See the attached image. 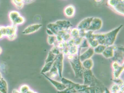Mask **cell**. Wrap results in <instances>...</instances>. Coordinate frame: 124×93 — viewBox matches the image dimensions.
<instances>
[{
    "instance_id": "obj_1",
    "label": "cell",
    "mask_w": 124,
    "mask_h": 93,
    "mask_svg": "<svg viewBox=\"0 0 124 93\" xmlns=\"http://www.w3.org/2000/svg\"><path fill=\"white\" fill-rule=\"evenodd\" d=\"M80 52L74 55L72 59L70 60L72 68L76 78H83L84 68L82 65V62L79 59Z\"/></svg>"
},
{
    "instance_id": "obj_2",
    "label": "cell",
    "mask_w": 124,
    "mask_h": 93,
    "mask_svg": "<svg viewBox=\"0 0 124 93\" xmlns=\"http://www.w3.org/2000/svg\"><path fill=\"white\" fill-rule=\"evenodd\" d=\"M0 30L4 37L10 41H14L18 36V26L11 24L8 26H0Z\"/></svg>"
},
{
    "instance_id": "obj_3",
    "label": "cell",
    "mask_w": 124,
    "mask_h": 93,
    "mask_svg": "<svg viewBox=\"0 0 124 93\" xmlns=\"http://www.w3.org/2000/svg\"><path fill=\"white\" fill-rule=\"evenodd\" d=\"M123 25H120L119 26L111 30L106 33H104L105 42L104 45L106 46H112L115 42L117 37L120 31L122 28Z\"/></svg>"
},
{
    "instance_id": "obj_4",
    "label": "cell",
    "mask_w": 124,
    "mask_h": 93,
    "mask_svg": "<svg viewBox=\"0 0 124 93\" xmlns=\"http://www.w3.org/2000/svg\"><path fill=\"white\" fill-rule=\"evenodd\" d=\"M107 5L115 13L124 16V0H107Z\"/></svg>"
},
{
    "instance_id": "obj_5",
    "label": "cell",
    "mask_w": 124,
    "mask_h": 93,
    "mask_svg": "<svg viewBox=\"0 0 124 93\" xmlns=\"http://www.w3.org/2000/svg\"><path fill=\"white\" fill-rule=\"evenodd\" d=\"M61 81L66 86L67 88L74 89L79 93H85L88 87L89 86L84 84L77 83L63 77L61 78Z\"/></svg>"
},
{
    "instance_id": "obj_6",
    "label": "cell",
    "mask_w": 124,
    "mask_h": 93,
    "mask_svg": "<svg viewBox=\"0 0 124 93\" xmlns=\"http://www.w3.org/2000/svg\"><path fill=\"white\" fill-rule=\"evenodd\" d=\"M8 18L11 24L16 26L23 25L25 21L24 16L21 15L19 11L12 10L8 13Z\"/></svg>"
},
{
    "instance_id": "obj_7",
    "label": "cell",
    "mask_w": 124,
    "mask_h": 93,
    "mask_svg": "<svg viewBox=\"0 0 124 93\" xmlns=\"http://www.w3.org/2000/svg\"><path fill=\"white\" fill-rule=\"evenodd\" d=\"M83 79L85 85L89 86H93L96 84L98 79L94 76L91 70L84 69L83 73Z\"/></svg>"
},
{
    "instance_id": "obj_8",
    "label": "cell",
    "mask_w": 124,
    "mask_h": 93,
    "mask_svg": "<svg viewBox=\"0 0 124 93\" xmlns=\"http://www.w3.org/2000/svg\"><path fill=\"white\" fill-rule=\"evenodd\" d=\"M113 69V76L114 80L119 79L124 70L123 64H120L116 61H114L112 64Z\"/></svg>"
},
{
    "instance_id": "obj_9",
    "label": "cell",
    "mask_w": 124,
    "mask_h": 93,
    "mask_svg": "<svg viewBox=\"0 0 124 93\" xmlns=\"http://www.w3.org/2000/svg\"><path fill=\"white\" fill-rule=\"evenodd\" d=\"M103 21L98 17H93L89 28L87 31L95 32L101 29L103 27Z\"/></svg>"
},
{
    "instance_id": "obj_10",
    "label": "cell",
    "mask_w": 124,
    "mask_h": 93,
    "mask_svg": "<svg viewBox=\"0 0 124 93\" xmlns=\"http://www.w3.org/2000/svg\"><path fill=\"white\" fill-rule=\"evenodd\" d=\"M64 58V54L61 52L59 54L56 55L55 59V62L56 66L58 70L59 76L61 78L62 77L63 68V60Z\"/></svg>"
},
{
    "instance_id": "obj_11",
    "label": "cell",
    "mask_w": 124,
    "mask_h": 93,
    "mask_svg": "<svg viewBox=\"0 0 124 93\" xmlns=\"http://www.w3.org/2000/svg\"><path fill=\"white\" fill-rule=\"evenodd\" d=\"M40 23H34L29 25L24 29L22 34L24 35H29L34 33L40 30L42 27Z\"/></svg>"
},
{
    "instance_id": "obj_12",
    "label": "cell",
    "mask_w": 124,
    "mask_h": 93,
    "mask_svg": "<svg viewBox=\"0 0 124 93\" xmlns=\"http://www.w3.org/2000/svg\"><path fill=\"white\" fill-rule=\"evenodd\" d=\"M93 17H87L83 19L77 26V28L80 31H87L90 25Z\"/></svg>"
},
{
    "instance_id": "obj_13",
    "label": "cell",
    "mask_w": 124,
    "mask_h": 93,
    "mask_svg": "<svg viewBox=\"0 0 124 93\" xmlns=\"http://www.w3.org/2000/svg\"><path fill=\"white\" fill-rule=\"evenodd\" d=\"M42 74L51 84L52 85L58 90V91H63L67 88L66 86L62 82H59L56 80L55 79L51 78L46 75L45 73H41Z\"/></svg>"
},
{
    "instance_id": "obj_14",
    "label": "cell",
    "mask_w": 124,
    "mask_h": 93,
    "mask_svg": "<svg viewBox=\"0 0 124 93\" xmlns=\"http://www.w3.org/2000/svg\"><path fill=\"white\" fill-rule=\"evenodd\" d=\"M61 31L69 30L72 28V25L70 21L60 20L55 22Z\"/></svg>"
},
{
    "instance_id": "obj_15",
    "label": "cell",
    "mask_w": 124,
    "mask_h": 93,
    "mask_svg": "<svg viewBox=\"0 0 124 93\" xmlns=\"http://www.w3.org/2000/svg\"><path fill=\"white\" fill-rule=\"evenodd\" d=\"M94 54L95 53H94L93 48L89 47L88 49L86 51H85L83 53L80 54V60L82 62L85 60L91 58Z\"/></svg>"
},
{
    "instance_id": "obj_16",
    "label": "cell",
    "mask_w": 124,
    "mask_h": 93,
    "mask_svg": "<svg viewBox=\"0 0 124 93\" xmlns=\"http://www.w3.org/2000/svg\"><path fill=\"white\" fill-rule=\"evenodd\" d=\"M63 13L65 16L67 18H72L75 15V7L73 5H69L64 9Z\"/></svg>"
},
{
    "instance_id": "obj_17",
    "label": "cell",
    "mask_w": 124,
    "mask_h": 93,
    "mask_svg": "<svg viewBox=\"0 0 124 93\" xmlns=\"http://www.w3.org/2000/svg\"><path fill=\"white\" fill-rule=\"evenodd\" d=\"M115 45L107 46L102 53L104 57L107 59L112 58L114 54Z\"/></svg>"
},
{
    "instance_id": "obj_18",
    "label": "cell",
    "mask_w": 124,
    "mask_h": 93,
    "mask_svg": "<svg viewBox=\"0 0 124 93\" xmlns=\"http://www.w3.org/2000/svg\"><path fill=\"white\" fill-rule=\"evenodd\" d=\"M47 28L51 31V32L55 36H56L59 31H61L55 22L48 24L47 25Z\"/></svg>"
},
{
    "instance_id": "obj_19",
    "label": "cell",
    "mask_w": 124,
    "mask_h": 93,
    "mask_svg": "<svg viewBox=\"0 0 124 93\" xmlns=\"http://www.w3.org/2000/svg\"><path fill=\"white\" fill-rule=\"evenodd\" d=\"M8 86L5 79L2 78L0 79V92L1 93H8Z\"/></svg>"
},
{
    "instance_id": "obj_20",
    "label": "cell",
    "mask_w": 124,
    "mask_h": 93,
    "mask_svg": "<svg viewBox=\"0 0 124 93\" xmlns=\"http://www.w3.org/2000/svg\"><path fill=\"white\" fill-rule=\"evenodd\" d=\"M48 73H49V75L48 76L46 75L49 78L53 79H55L58 76H59L58 70H57V68H56L54 62L50 70Z\"/></svg>"
},
{
    "instance_id": "obj_21",
    "label": "cell",
    "mask_w": 124,
    "mask_h": 93,
    "mask_svg": "<svg viewBox=\"0 0 124 93\" xmlns=\"http://www.w3.org/2000/svg\"><path fill=\"white\" fill-rule=\"evenodd\" d=\"M93 60L91 58L87 59L82 62V65L84 69L91 70L93 66Z\"/></svg>"
},
{
    "instance_id": "obj_22",
    "label": "cell",
    "mask_w": 124,
    "mask_h": 93,
    "mask_svg": "<svg viewBox=\"0 0 124 93\" xmlns=\"http://www.w3.org/2000/svg\"><path fill=\"white\" fill-rule=\"evenodd\" d=\"M11 2L14 7L18 10L23 9L25 4L23 0H11Z\"/></svg>"
},
{
    "instance_id": "obj_23",
    "label": "cell",
    "mask_w": 124,
    "mask_h": 93,
    "mask_svg": "<svg viewBox=\"0 0 124 93\" xmlns=\"http://www.w3.org/2000/svg\"><path fill=\"white\" fill-rule=\"evenodd\" d=\"M55 60L51 61V62L45 63V65H44V66L42 68L41 70V73L46 74L48 73L50 70Z\"/></svg>"
},
{
    "instance_id": "obj_24",
    "label": "cell",
    "mask_w": 124,
    "mask_h": 93,
    "mask_svg": "<svg viewBox=\"0 0 124 93\" xmlns=\"http://www.w3.org/2000/svg\"><path fill=\"white\" fill-rule=\"evenodd\" d=\"M70 33L71 39H74L80 37V31L78 28H72L70 30Z\"/></svg>"
},
{
    "instance_id": "obj_25",
    "label": "cell",
    "mask_w": 124,
    "mask_h": 93,
    "mask_svg": "<svg viewBox=\"0 0 124 93\" xmlns=\"http://www.w3.org/2000/svg\"><path fill=\"white\" fill-rule=\"evenodd\" d=\"M107 46L104 45L98 44L93 48L94 53L97 54H102Z\"/></svg>"
},
{
    "instance_id": "obj_26",
    "label": "cell",
    "mask_w": 124,
    "mask_h": 93,
    "mask_svg": "<svg viewBox=\"0 0 124 93\" xmlns=\"http://www.w3.org/2000/svg\"><path fill=\"white\" fill-rule=\"evenodd\" d=\"M47 41L48 44L51 45H55L57 43L56 36L55 35L48 36Z\"/></svg>"
},
{
    "instance_id": "obj_27",
    "label": "cell",
    "mask_w": 124,
    "mask_h": 93,
    "mask_svg": "<svg viewBox=\"0 0 124 93\" xmlns=\"http://www.w3.org/2000/svg\"><path fill=\"white\" fill-rule=\"evenodd\" d=\"M56 55H55L54 54H53L50 51H49L48 54L47 58L46 59L45 61V63L48 62H51L55 60L56 57Z\"/></svg>"
},
{
    "instance_id": "obj_28",
    "label": "cell",
    "mask_w": 124,
    "mask_h": 93,
    "mask_svg": "<svg viewBox=\"0 0 124 93\" xmlns=\"http://www.w3.org/2000/svg\"><path fill=\"white\" fill-rule=\"evenodd\" d=\"M53 54H55V55H57L59 54L61 52L57 46L54 45L53 46L51 50H50Z\"/></svg>"
},
{
    "instance_id": "obj_29",
    "label": "cell",
    "mask_w": 124,
    "mask_h": 93,
    "mask_svg": "<svg viewBox=\"0 0 124 93\" xmlns=\"http://www.w3.org/2000/svg\"><path fill=\"white\" fill-rule=\"evenodd\" d=\"M30 86L26 84H24L20 86L19 91L23 93H26L30 89Z\"/></svg>"
},
{
    "instance_id": "obj_30",
    "label": "cell",
    "mask_w": 124,
    "mask_h": 93,
    "mask_svg": "<svg viewBox=\"0 0 124 93\" xmlns=\"http://www.w3.org/2000/svg\"><path fill=\"white\" fill-rule=\"evenodd\" d=\"M35 0H23L24 3L26 4H30L34 2Z\"/></svg>"
},
{
    "instance_id": "obj_31",
    "label": "cell",
    "mask_w": 124,
    "mask_h": 93,
    "mask_svg": "<svg viewBox=\"0 0 124 93\" xmlns=\"http://www.w3.org/2000/svg\"><path fill=\"white\" fill-rule=\"evenodd\" d=\"M46 32L47 33V34H48V36H51V35H54L53 33L51 32V31H50L49 29H46Z\"/></svg>"
},
{
    "instance_id": "obj_32",
    "label": "cell",
    "mask_w": 124,
    "mask_h": 93,
    "mask_svg": "<svg viewBox=\"0 0 124 93\" xmlns=\"http://www.w3.org/2000/svg\"><path fill=\"white\" fill-rule=\"evenodd\" d=\"M12 93H23L17 89H14L12 91Z\"/></svg>"
},
{
    "instance_id": "obj_33",
    "label": "cell",
    "mask_w": 124,
    "mask_h": 93,
    "mask_svg": "<svg viewBox=\"0 0 124 93\" xmlns=\"http://www.w3.org/2000/svg\"><path fill=\"white\" fill-rule=\"evenodd\" d=\"M26 93H38L34 91L33 90L30 89L29 91H28Z\"/></svg>"
},
{
    "instance_id": "obj_34",
    "label": "cell",
    "mask_w": 124,
    "mask_h": 93,
    "mask_svg": "<svg viewBox=\"0 0 124 93\" xmlns=\"http://www.w3.org/2000/svg\"><path fill=\"white\" fill-rule=\"evenodd\" d=\"M4 38V36L3 35L1 31L0 30V40L2 39H3Z\"/></svg>"
},
{
    "instance_id": "obj_35",
    "label": "cell",
    "mask_w": 124,
    "mask_h": 93,
    "mask_svg": "<svg viewBox=\"0 0 124 93\" xmlns=\"http://www.w3.org/2000/svg\"><path fill=\"white\" fill-rule=\"evenodd\" d=\"M94 1H95L97 3H100L102 2L103 0H94Z\"/></svg>"
},
{
    "instance_id": "obj_36",
    "label": "cell",
    "mask_w": 124,
    "mask_h": 93,
    "mask_svg": "<svg viewBox=\"0 0 124 93\" xmlns=\"http://www.w3.org/2000/svg\"><path fill=\"white\" fill-rule=\"evenodd\" d=\"M2 47L0 46V55L2 54Z\"/></svg>"
},
{
    "instance_id": "obj_37",
    "label": "cell",
    "mask_w": 124,
    "mask_h": 93,
    "mask_svg": "<svg viewBox=\"0 0 124 93\" xmlns=\"http://www.w3.org/2000/svg\"><path fill=\"white\" fill-rule=\"evenodd\" d=\"M78 93V92H77V93Z\"/></svg>"
}]
</instances>
